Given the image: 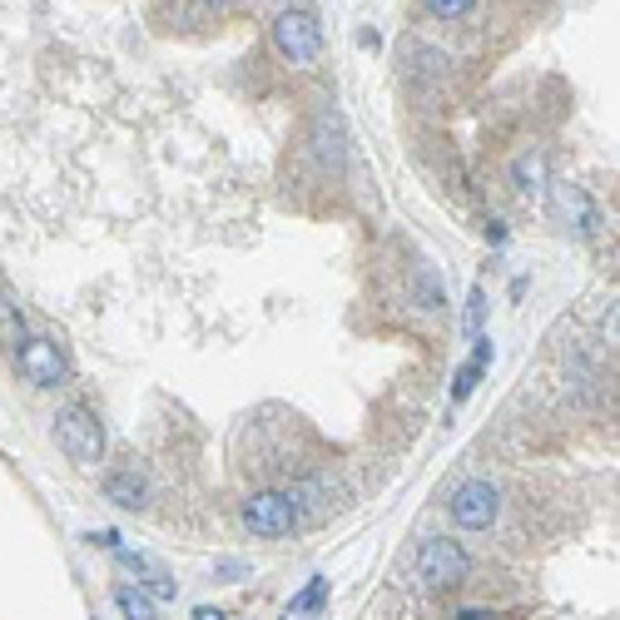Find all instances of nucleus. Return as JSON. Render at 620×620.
Returning <instances> with one entry per match:
<instances>
[{"label": "nucleus", "instance_id": "nucleus-1", "mask_svg": "<svg viewBox=\"0 0 620 620\" xmlns=\"http://www.w3.org/2000/svg\"><path fill=\"white\" fill-rule=\"evenodd\" d=\"M273 45H278V55H283L288 65H313L318 50H323V20H318V10H313V5H288V10H278V20H273Z\"/></svg>", "mask_w": 620, "mask_h": 620}, {"label": "nucleus", "instance_id": "nucleus-2", "mask_svg": "<svg viewBox=\"0 0 620 620\" xmlns=\"http://www.w3.org/2000/svg\"><path fill=\"white\" fill-rule=\"evenodd\" d=\"M55 442L75 467H95L105 457V427H100V417L90 407H65L55 417Z\"/></svg>", "mask_w": 620, "mask_h": 620}, {"label": "nucleus", "instance_id": "nucleus-3", "mask_svg": "<svg viewBox=\"0 0 620 620\" xmlns=\"http://www.w3.org/2000/svg\"><path fill=\"white\" fill-rule=\"evenodd\" d=\"M462 576H467V551H462V541H452V536H427V541L417 546V581H422V586L447 591V586H457Z\"/></svg>", "mask_w": 620, "mask_h": 620}, {"label": "nucleus", "instance_id": "nucleus-4", "mask_svg": "<svg viewBox=\"0 0 620 620\" xmlns=\"http://www.w3.org/2000/svg\"><path fill=\"white\" fill-rule=\"evenodd\" d=\"M303 521V506L293 492H253L244 501V526L253 536H288Z\"/></svg>", "mask_w": 620, "mask_h": 620}, {"label": "nucleus", "instance_id": "nucleus-5", "mask_svg": "<svg viewBox=\"0 0 620 620\" xmlns=\"http://www.w3.org/2000/svg\"><path fill=\"white\" fill-rule=\"evenodd\" d=\"M15 368H20L25 382H35V387H65V382H70V358L60 353L55 338H25V343L15 348Z\"/></svg>", "mask_w": 620, "mask_h": 620}, {"label": "nucleus", "instance_id": "nucleus-6", "mask_svg": "<svg viewBox=\"0 0 620 620\" xmlns=\"http://www.w3.org/2000/svg\"><path fill=\"white\" fill-rule=\"evenodd\" d=\"M496 516H501V492L492 482L472 477V482H462L452 492V521L462 531H487V526H496Z\"/></svg>", "mask_w": 620, "mask_h": 620}, {"label": "nucleus", "instance_id": "nucleus-7", "mask_svg": "<svg viewBox=\"0 0 620 620\" xmlns=\"http://www.w3.org/2000/svg\"><path fill=\"white\" fill-rule=\"evenodd\" d=\"M551 209H556V219H561L566 229H576V234H596V224H601V214H596V204H591V194H586L581 184H556V189H551Z\"/></svg>", "mask_w": 620, "mask_h": 620}, {"label": "nucleus", "instance_id": "nucleus-8", "mask_svg": "<svg viewBox=\"0 0 620 620\" xmlns=\"http://www.w3.org/2000/svg\"><path fill=\"white\" fill-rule=\"evenodd\" d=\"M115 561H120V571H129L134 576V586L144 591V596H159V601H174L179 596V581L164 571V566H154L149 556H139V551H115Z\"/></svg>", "mask_w": 620, "mask_h": 620}, {"label": "nucleus", "instance_id": "nucleus-9", "mask_svg": "<svg viewBox=\"0 0 620 620\" xmlns=\"http://www.w3.org/2000/svg\"><path fill=\"white\" fill-rule=\"evenodd\" d=\"M105 496L124 506V511H144L149 506V482L134 472V467H115L110 477H105Z\"/></svg>", "mask_w": 620, "mask_h": 620}, {"label": "nucleus", "instance_id": "nucleus-10", "mask_svg": "<svg viewBox=\"0 0 620 620\" xmlns=\"http://www.w3.org/2000/svg\"><path fill=\"white\" fill-rule=\"evenodd\" d=\"M492 358H496V348H492V338H477V353L462 363V372L452 377V407L457 402H467L472 392H477V382H482V372L492 368Z\"/></svg>", "mask_w": 620, "mask_h": 620}, {"label": "nucleus", "instance_id": "nucleus-11", "mask_svg": "<svg viewBox=\"0 0 620 620\" xmlns=\"http://www.w3.org/2000/svg\"><path fill=\"white\" fill-rule=\"evenodd\" d=\"M546 174H551V164H546V154L541 149H526L516 164H511V184H516V194H546Z\"/></svg>", "mask_w": 620, "mask_h": 620}, {"label": "nucleus", "instance_id": "nucleus-12", "mask_svg": "<svg viewBox=\"0 0 620 620\" xmlns=\"http://www.w3.org/2000/svg\"><path fill=\"white\" fill-rule=\"evenodd\" d=\"M115 606H120L124 620H159V606H154V596H144L139 586H115Z\"/></svg>", "mask_w": 620, "mask_h": 620}, {"label": "nucleus", "instance_id": "nucleus-13", "mask_svg": "<svg viewBox=\"0 0 620 620\" xmlns=\"http://www.w3.org/2000/svg\"><path fill=\"white\" fill-rule=\"evenodd\" d=\"M323 601H328V581L323 576H313L293 601H288V620H298V616H313V611H323Z\"/></svg>", "mask_w": 620, "mask_h": 620}, {"label": "nucleus", "instance_id": "nucleus-14", "mask_svg": "<svg viewBox=\"0 0 620 620\" xmlns=\"http://www.w3.org/2000/svg\"><path fill=\"white\" fill-rule=\"evenodd\" d=\"M412 298H417L422 308H432V313L447 303V298H442V283H437L432 268H417V273H412Z\"/></svg>", "mask_w": 620, "mask_h": 620}, {"label": "nucleus", "instance_id": "nucleus-15", "mask_svg": "<svg viewBox=\"0 0 620 620\" xmlns=\"http://www.w3.org/2000/svg\"><path fill=\"white\" fill-rule=\"evenodd\" d=\"M422 5H427V10L437 15V20H457V15H467V10H472L477 0H422Z\"/></svg>", "mask_w": 620, "mask_h": 620}, {"label": "nucleus", "instance_id": "nucleus-16", "mask_svg": "<svg viewBox=\"0 0 620 620\" xmlns=\"http://www.w3.org/2000/svg\"><path fill=\"white\" fill-rule=\"evenodd\" d=\"M482 313H487V293L482 288H472V298H467V328L482 338Z\"/></svg>", "mask_w": 620, "mask_h": 620}, {"label": "nucleus", "instance_id": "nucleus-17", "mask_svg": "<svg viewBox=\"0 0 620 620\" xmlns=\"http://www.w3.org/2000/svg\"><path fill=\"white\" fill-rule=\"evenodd\" d=\"M85 541H90V546H100V551H120V531H90Z\"/></svg>", "mask_w": 620, "mask_h": 620}, {"label": "nucleus", "instance_id": "nucleus-18", "mask_svg": "<svg viewBox=\"0 0 620 620\" xmlns=\"http://www.w3.org/2000/svg\"><path fill=\"white\" fill-rule=\"evenodd\" d=\"M194 620H229V616H224V611H214V606H199V611H194Z\"/></svg>", "mask_w": 620, "mask_h": 620}, {"label": "nucleus", "instance_id": "nucleus-19", "mask_svg": "<svg viewBox=\"0 0 620 620\" xmlns=\"http://www.w3.org/2000/svg\"><path fill=\"white\" fill-rule=\"evenodd\" d=\"M457 620H496V616H487V611H462Z\"/></svg>", "mask_w": 620, "mask_h": 620}, {"label": "nucleus", "instance_id": "nucleus-20", "mask_svg": "<svg viewBox=\"0 0 620 620\" xmlns=\"http://www.w3.org/2000/svg\"><path fill=\"white\" fill-rule=\"evenodd\" d=\"M204 5H214V10H219V5H234V0H204Z\"/></svg>", "mask_w": 620, "mask_h": 620}]
</instances>
